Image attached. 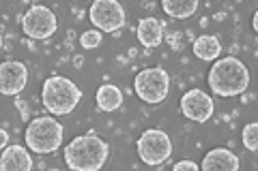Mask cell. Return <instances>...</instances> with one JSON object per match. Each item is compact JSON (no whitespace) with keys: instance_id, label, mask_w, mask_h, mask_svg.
I'll return each instance as SVG.
<instances>
[{"instance_id":"cell-1","label":"cell","mask_w":258,"mask_h":171,"mask_svg":"<svg viewBox=\"0 0 258 171\" xmlns=\"http://www.w3.org/2000/svg\"><path fill=\"white\" fill-rule=\"evenodd\" d=\"M64 162L71 171H101L110 158V145L97 133L78 135L64 145Z\"/></svg>"},{"instance_id":"cell-2","label":"cell","mask_w":258,"mask_h":171,"mask_svg":"<svg viewBox=\"0 0 258 171\" xmlns=\"http://www.w3.org/2000/svg\"><path fill=\"white\" fill-rule=\"evenodd\" d=\"M207 84L217 96H226V99L239 96L249 86V71L237 56H224V58H217L213 62Z\"/></svg>"},{"instance_id":"cell-3","label":"cell","mask_w":258,"mask_h":171,"mask_svg":"<svg viewBox=\"0 0 258 171\" xmlns=\"http://www.w3.org/2000/svg\"><path fill=\"white\" fill-rule=\"evenodd\" d=\"M41 101H43V107L52 116H67L82 101V90L69 77L54 75L45 79V84L41 88Z\"/></svg>"},{"instance_id":"cell-4","label":"cell","mask_w":258,"mask_h":171,"mask_svg":"<svg viewBox=\"0 0 258 171\" xmlns=\"http://www.w3.org/2000/svg\"><path fill=\"white\" fill-rule=\"evenodd\" d=\"M62 124L52 116H41L28 122L26 126V148L35 154H52L62 143Z\"/></svg>"},{"instance_id":"cell-5","label":"cell","mask_w":258,"mask_h":171,"mask_svg":"<svg viewBox=\"0 0 258 171\" xmlns=\"http://www.w3.org/2000/svg\"><path fill=\"white\" fill-rule=\"evenodd\" d=\"M134 92L138 94L140 101L149 105L164 103L168 92H170V75H168L166 69H159V67L142 69L134 77Z\"/></svg>"},{"instance_id":"cell-6","label":"cell","mask_w":258,"mask_h":171,"mask_svg":"<svg viewBox=\"0 0 258 171\" xmlns=\"http://www.w3.org/2000/svg\"><path fill=\"white\" fill-rule=\"evenodd\" d=\"M136 148H138L140 160L149 167H157L172 156V139L161 128H149V131H144L138 137Z\"/></svg>"},{"instance_id":"cell-7","label":"cell","mask_w":258,"mask_h":171,"mask_svg":"<svg viewBox=\"0 0 258 171\" xmlns=\"http://www.w3.org/2000/svg\"><path fill=\"white\" fill-rule=\"evenodd\" d=\"M22 30L28 39L43 41V39H50L58 30V20H56V15L50 7L32 5L22 18Z\"/></svg>"},{"instance_id":"cell-8","label":"cell","mask_w":258,"mask_h":171,"mask_svg":"<svg viewBox=\"0 0 258 171\" xmlns=\"http://www.w3.org/2000/svg\"><path fill=\"white\" fill-rule=\"evenodd\" d=\"M88 20L101 35L103 32H118L125 26V9L116 0H95L88 9Z\"/></svg>"},{"instance_id":"cell-9","label":"cell","mask_w":258,"mask_h":171,"mask_svg":"<svg viewBox=\"0 0 258 171\" xmlns=\"http://www.w3.org/2000/svg\"><path fill=\"white\" fill-rule=\"evenodd\" d=\"M213 111H215L213 99L200 88H191V90H187L181 96V113L191 122L203 124V122L211 120Z\"/></svg>"},{"instance_id":"cell-10","label":"cell","mask_w":258,"mask_h":171,"mask_svg":"<svg viewBox=\"0 0 258 171\" xmlns=\"http://www.w3.org/2000/svg\"><path fill=\"white\" fill-rule=\"evenodd\" d=\"M28 84V69L24 62L5 60L0 62V94L15 96Z\"/></svg>"},{"instance_id":"cell-11","label":"cell","mask_w":258,"mask_h":171,"mask_svg":"<svg viewBox=\"0 0 258 171\" xmlns=\"http://www.w3.org/2000/svg\"><path fill=\"white\" fill-rule=\"evenodd\" d=\"M239 156L226 148H213L205 154L200 171H239Z\"/></svg>"},{"instance_id":"cell-12","label":"cell","mask_w":258,"mask_h":171,"mask_svg":"<svg viewBox=\"0 0 258 171\" xmlns=\"http://www.w3.org/2000/svg\"><path fill=\"white\" fill-rule=\"evenodd\" d=\"M0 171H32V154L24 145H7L0 154Z\"/></svg>"},{"instance_id":"cell-13","label":"cell","mask_w":258,"mask_h":171,"mask_svg":"<svg viewBox=\"0 0 258 171\" xmlns=\"http://www.w3.org/2000/svg\"><path fill=\"white\" fill-rule=\"evenodd\" d=\"M136 35H138L142 47L153 50V47H159L164 41V26L157 18H142L138 22V28H136Z\"/></svg>"},{"instance_id":"cell-14","label":"cell","mask_w":258,"mask_h":171,"mask_svg":"<svg viewBox=\"0 0 258 171\" xmlns=\"http://www.w3.org/2000/svg\"><path fill=\"white\" fill-rule=\"evenodd\" d=\"M95 103H97V107L106 113L116 111L123 105V90L114 84H103L99 86V90L95 94Z\"/></svg>"},{"instance_id":"cell-15","label":"cell","mask_w":258,"mask_h":171,"mask_svg":"<svg viewBox=\"0 0 258 171\" xmlns=\"http://www.w3.org/2000/svg\"><path fill=\"white\" fill-rule=\"evenodd\" d=\"M191 52L200 60H217L222 54V43L215 35H200L191 45Z\"/></svg>"},{"instance_id":"cell-16","label":"cell","mask_w":258,"mask_h":171,"mask_svg":"<svg viewBox=\"0 0 258 171\" xmlns=\"http://www.w3.org/2000/svg\"><path fill=\"white\" fill-rule=\"evenodd\" d=\"M161 9H164L168 18L187 20L198 11V0H164Z\"/></svg>"},{"instance_id":"cell-17","label":"cell","mask_w":258,"mask_h":171,"mask_svg":"<svg viewBox=\"0 0 258 171\" xmlns=\"http://www.w3.org/2000/svg\"><path fill=\"white\" fill-rule=\"evenodd\" d=\"M241 141H243L247 152H256L258 150V122H249V124L243 126Z\"/></svg>"},{"instance_id":"cell-18","label":"cell","mask_w":258,"mask_h":171,"mask_svg":"<svg viewBox=\"0 0 258 171\" xmlns=\"http://www.w3.org/2000/svg\"><path fill=\"white\" fill-rule=\"evenodd\" d=\"M103 41V35L99 30H86L82 32V37H80V45L84 47V50H97V47L101 45Z\"/></svg>"},{"instance_id":"cell-19","label":"cell","mask_w":258,"mask_h":171,"mask_svg":"<svg viewBox=\"0 0 258 171\" xmlns=\"http://www.w3.org/2000/svg\"><path fill=\"white\" fill-rule=\"evenodd\" d=\"M172 171H200V165H196L194 160H179L172 167Z\"/></svg>"},{"instance_id":"cell-20","label":"cell","mask_w":258,"mask_h":171,"mask_svg":"<svg viewBox=\"0 0 258 171\" xmlns=\"http://www.w3.org/2000/svg\"><path fill=\"white\" fill-rule=\"evenodd\" d=\"M7 145H9V133H7L5 128H0V152H3Z\"/></svg>"},{"instance_id":"cell-21","label":"cell","mask_w":258,"mask_h":171,"mask_svg":"<svg viewBox=\"0 0 258 171\" xmlns=\"http://www.w3.org/2000/svg\"><path fill=\"white\" fill-rule=\"evenodd\" d=\"M252 26H254V30L258 32V11L252 15Z\"/></svg>"},{"instance_id":"cell-22","label":"cell","mask_w":258,"mask_h":171,"mask_svg":"<svg viewBox=\"0 0 258 171\" xmlns=\"http://www.w3.org/2000/svg\"><path fill=\"white\" fill-rule=\"evenodd\" d=\"M0 50H3V35H0Z\"/></svg>"}]
</instances>
